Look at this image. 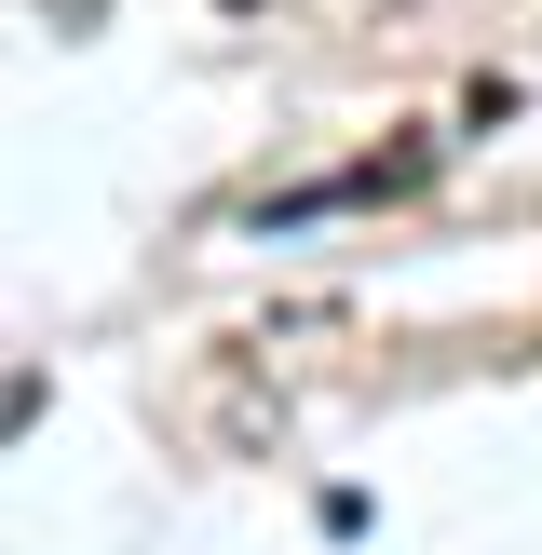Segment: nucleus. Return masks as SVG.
Segmentation results:
<instances>
[]
</instances>
